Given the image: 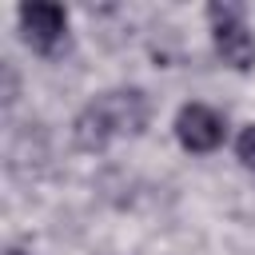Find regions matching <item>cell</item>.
I'll return each instance as SVG.
<instances>
[{
	"mask_svg": "<svg viewBox=\"0 0 255 255\" xmlns=\"http://www.w3.org/2000/svg\"><path fill=\"white\" fill-rule=\"evenodd\" d=\"M223 135H227V120L215 108H207V104H183L179 108V116H175V139L187 151H195V155L215 151L223 143Z\"/></svg>",
	"mask_w": 255,
	"mask_h": 255,
	"instance_id": "cell-4",
	"label": "cell"
},
{
	"mask_svg": "<svg viewBox=\"0 0 255 255\" xmlns=\"http://www.w3.org/2000/svg\"><path fill=\"white\" fill-rule=\"evenodd\" d=\"M211 20V36H215V52L223 56V64H231L235 72L255 68V36L243 20L239 4H211L207 8Z\"/></svg>",
	"mask_w": 255,
	"mask_h": 255,
	"instance_id": "cell-2",
	"label": "cell"
},
{
	"mask_svg": "<svg viewBox=\"0 0 255 255\" xmlns=\"http://www.w3.org/2000/svg\"><path fill=\"white\" fill-rule=\"evenodd\" d=\"M8 255H28V251L24 247H8Z\"/></svg>",
	"mask_w": 255,
	"mask_h": 255,
	"instance_id": "cell-7",
	"label": "cell"
},
{
	"mask_svg": "<svg viewBox=\"0 0 255 255\" xmlns=\"http://www.w3.org/2000/svg\"><path fill=\"white\" fill-rule=\"evenodd\" d=\"M16 104V68L4 60V108H12Z\"/></svg>",
	"mask_w": 255,
	"mask_h": 255,
	"instance_id": "cell-6",
	"label": "cell"
},
{
	"mask_svg": "<svg viewBox=\"0 0 255 255\" xmlns=\"http://www.w3.org/2000/svg\"><path fill=\"white\" fill-rule=\"evenodd\" d=\"M235 155H239L243 167H255V124L239 131V139H235Z\"/></svg>",
	"mask_w": 255,
	"mask_h": 255,
	"instance_id": "cell-5",
	"label": "cell"
},
{
	"mask_svg": "<svg viewBox=\"0 0 255 255\" xmlns=\"http://www.w3.org/2000/svg\"><path fill=\"white\" fill-rule=\"evenodd\" d=\"M147 116H151V104L139 88H116V92H104L96 96L72 124V135H76V147L84 151H104L112 139L120 135H139L147 128Z\"/></svg>",
	"mask_w": 255,
	"mask_h": 255,
	"instance_id": "cell-1",
	"label": "cell"
},
{
	"mask_svg": "<svg viewBox=\"0 0 255 255\" xmlns=\"http://www.w3.org/2000/svg\"><path fill=\"white\" fill-rule=\"evenodd\" d=\"M20 32L28 40V48H36L40 56H52L64 44L68 32V12L52 0H36V4H20Z\"/></svg>",
	"mask_w": 255,
	"mask_h": 255,
	"instance_id": "cell-3",
	"label": "cell"
}]
</instances>
